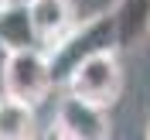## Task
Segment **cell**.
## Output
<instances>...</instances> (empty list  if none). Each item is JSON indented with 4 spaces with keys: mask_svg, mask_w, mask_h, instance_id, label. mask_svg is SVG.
Here are the masks:
<instances>
[{
    "mask_svg": "<svg viewBox=\"0 0 150 140\" xmlns=\"http://www.w3.org/2000/svg\"><path fill=\"white\" fill-rule=\"evenodd\" d=\"M65 92L82 99L89 106L109 109L116 99L123 96V65H120V51H103V55L85 58L65 79Z\"/></svg>",
    "mask_w": 150,
    "mask_h": 140,
    "instance_id": "cell-3",
    "label": "cell"
},
{
    "mask_svg": "<svg viewBox=\"0 0 150 140\" xmlns=\"http://www.w3.org/2000/svg\"><path fill=\"white\" fill-rule=\"evenodd\" d=\"M147 140H150V123H147Z\"/></svg>",
    "mask_w": 150,
    "mask_h": 140,
    "instance_id": "cell-11",
    "label": "cell"
},
{
    "mask_svg": "<svg viewBox=\"0 0 150 140\" xmlns=\"http://www.w3.org/2000/svg\"><path fill=\"white\" fill-rule=\"evenodd\" d=\"M0 140H38L34 106L0 96Z\"/></svg>",
    "mask_w": 150,
    "mask_h": 140,
    "instance_id": "cell-7",
    "label": "cell"
},
{
    "mask_svg": "<svg viewBox=\"0 0 150 140\" xmlns=\"http://www.w3.org/2000/svg\"><path fill=\"white\" fill-rule=\"evenodd\" d=\"M10 4H17V0H0V10H7Z\"/></svg>",
    "mask_w": 150,
    "mask_h": 140,
    "instance_id": "cell-10",
    "label": "cell"
},
{
    "mask_svg": "<svg viewBox=\"0 0 150 140\" xmlns=\"http://www.w3.org/2000/svg\"><path fill=\"white\" fill-rule=\"evenodd\" d=\"M38 140H75V137H72V133H65L58 123H51V126H48V133H45V137H38Z\"/></svg>",
    "mask_w": 150,
    "mask_h": 140,
    "instance_id": "cell-9",
    "label": "cell"
},
{
    "mask_svg": "<svg viewBox=\"0 0 150 140\" xmlns=\"http://www.w3.org/2000/svg\"><path fill=\"white\" fill-rule=\"evenodd\" d=\"M103 51H120L116 48V24H112L109 10H96L92 17L75 21V28L45 51L48 62H51L55 85H65V79L82 65L85 58L103 55Z\"/></svg>",
    "mask_w": 150,
    "mask_h": 140,
    "instance_id": "cell-1",
    "label": "cell"
},
{
    "mask_svg": "<svg viewBox=\"0 0 150 140\" xmlns=\"http://www.w3.org/2000/svg\"><path fill=\"white\" fill-rule=\"evenodd\" d=\"M0 48L4 51H24V48H41L31 28L28 7L24 4H10L7 10H0Z\"/></svg>",
    "mask_w": 150,
    "mask_h": 140,
    "instance_id": "cell-8",
    "label": "cell"
},
{
    "mask_svg": "<svg viewBox=\"0 0 150 140\" xmlns=\"http://www.w3.org/2000/svg\"><path fill=\"white\" fill-rule=\"evenodd\" d=\"M0 85L4 96L21 99L28 106H41L55 89V75H51V62L41 48H24V51H7L4 65H0Z\"/></svg>",
    "mask_w": 150,
    "mask_h": 140,
    "instance_id": "cell-2",
    "label": "cell"
},
{
    "mask_svg": "<svg viewBox=\"0 0 150 140\" xmlns=\"http://www.w3.org/2000/svg\"><path fill=\"white\" fill-rule=\"evenodd\" d=\"M116 24V48H140L150 38V0H112L109 4Z\"/></svg>",
    "mask_w": 150,
    "mask_h": 140,
    "instance_id": "cell-6",
    "label": "cell"
},
{
    "mask_svg": "<svg viewBox=\"0 0 150 140\" xmlns=\"http://www.w3.org/2000/svg\"><path fill=\"white\" fill-rule=\"evenodd\" d=\"M55 123L62 126L65 133H72L75 140H106L109 137V120H106V109L99 106H89L75 96H62L55 113Z\"/></svg>",
    "mask_w": 150,
    "mask_h": 140,
    "instance_id": "cell-5",
    "label": "cell"
},
{
    "mask_svg": "<svg viewBox=\"0 0 150 140\" xmlns=\"http://www.w3.org/2000/svg\"><path fill=\"white\" fill-rule=\"evenodd\" d=\"M24 7H28V17H31V28H34L41 51H48L55 41H62L75 28L72 0H24Z\"/></svg>",
    "mask_w": 150,
    "mask_h": 140,
    "instance_id": "cell-4",
    "label": "cell"
}]
</instances>
